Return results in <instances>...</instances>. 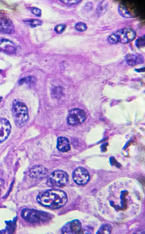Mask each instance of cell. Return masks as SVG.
Wrapping results in <instances>:
<instances>
[{
  "label": "cell",
  "mask_w": 145,
  "mask_h": 234,
  "mask_svg": "<svg viewBox=\"0 0 145 234\" xmlns=\"http://www.w3.org/2000/svg\"><path fill=\"white\" fill-rule=\"evenodd\" d=\"M1 99H2V98H1V97H0V102H1Z\"/></svg>",
  "instance_id": "obj_30"
},
{
  "label": "cell",
  "mask_w": 145,
  "mask_h": 234,
  "mask_svg": "<svg viewBox=\"0 0 145 234\" xmlns=\"http://www.w3.org/2000/svg\"><path fill=\"white\" fill-rule=\"evenodd\" d=\"M30 10L31 13L36 16L40 17L41 14V10L36 7H32L31 8Z\"/></svg>",
  "instance_id": "obj_25"
},
{
  "label": "cell",
  "mask_w": 145,
  "mask_h": 234,
  "mask_svg": "<svg viewBox=\"0 0 145 234\" xmlns=\"http://www.w3.org/2000/svg\"><path fill=\"white\" fill-rule=\"evenodd\" d=\"M76 30L80 32H83L87 29V26L85 23L82 22H79L76 23L75 26Z\"/></svg>",
  "instance_id": "obj_20"
},
{
  "label": "cell",
  "mask_w": 145,
  "mask_h": 234,
  "mask_svg": "<svg viewBox=\"0 0 145 234\" xmlns=\"http://www.w3.org/2000/svg\"><path fill=\"white\" fill-rule=\"evenodd\" d=\"M14 30V26L12 21L7 17L0 19V33L11 34Z\"/></svg>",
  "instance_id": "obj_12"
},
{
  "label": "cell",
  "mask_w": 145,
  "mask_h": 234,
  "mask_svg": "<svg viewBox=\"0 0 145 234\" xmlns=\"http://www.w3.org/2000/svg\"><path fill=\"white\" fill-rule=\"evenodd\" d=\"M136 46L139 49L145 46V35L138 37L135 41Z\"/></svg>",
  "instance_id": "obj_18"
},
{
  "label": "cell",
  "mask_w": 145,
  "mask_h": 234,
  "mask_svg": "<svg viewBox=\"0 0 145 234\" xmlns=\"http://www.w3.org/2000/svg\"><path fill=\"white\" fill-rule=\"evenodd\" d=\"M68 180V176L65 171L60 170L53 172L47 179V184L52 187H61L64 186Z\"/></svg>",
  "instance_id": "obj_4"
},
{
  "label": "cell",
  "mask_w": 145,
  "mask_h": 234,
  "mask_svg": "<svg viewBox=\"0 0 145 234\" xmlns=\"http://www.w3.org/2000/svg\"><path fill=\"white\" fill-rule=\"evenodd\" d=\"M56 147L59 150L62 152L68 151L70 149L68 140L64 137H59L57 139Z\"/></svg>",
  "instance_id": "obj_14"
},
{
  "label": "cell",
  "mask_w": 145,
  "mask_h": 234,
  "mask_svg": "<svg viewBox=\"0 0 145 234\" xmlns=\"http://www.w3.org/2000/svg\"><path fill=\"white\" fill-rule=\"evenodd\" d=\"M11 125L6 119L0 118V143L4 141L10 133Z\"/></svg>",
  "instance_id": "obj_11"
},
{
  "label": "cell",
  "mask_w": 145,
  "mask_h": 234,
  "mask_svg": "<svg viewBox=\"0 0 145 234\" xmlns=\"http://www.w3.org/2000/svg\"><path fill=\"white\" fill-rule=\"evenodd\" d=\"M108 6L107 2L102 0L98 4L96 9V13L98 17L101 16L106 11Z\"/></svg>",
  "instance_id": "obj_16"
},
{
  "label": "cell",
  "mask_w": 145,
  "mask_h": 234,
  "mask_svg": "<svg viewBox=\"0 0 145 234\" xmlns=\"http://www.w3.org/2000/svg\"><path fill=\"white\" fill-rule=\"evenodd\" d=\"M134 70L137 72H144L145 71V67H143L138 69H135Z\"/></svg>",
  "instance_id": "obj_29"
},
{
  "label": "cell",
  "mask_w": 145,
  "mask_h": 234,
  "mask_svg": "<svg viewBox=\"0 0 145 234\" xmlns=\"http://www.w3.org/2000/svg\"><path fill=\"white\" fill-rule=\"evenodd\" d=\"M108 143L106 142L101 145V149L102 151L105 152L106 151V146L108 145Z\"/></svg>",
  "instance_id": "obj_27"
},
{
  "label": "cell",
  "mask_w": 145,
  "mask_h": 234,
  "mask_svg": "<svg viewBox=\"0 0 145 234\" xmlns=\"http://www.w3.org/2000/svg\"><path fill=\"white\" fill-rule=\"evenodd\" d=\"M63 4L67 5H77L81 2V0H59Z\"/></svg>",
  "instance_id": "obj_23"
},
{
  "label": "cell",
  "mask_w": 145,
  "mask_h": 234,
  "mask_svg": "<svg viewBox=\"0 0 145 234\" xmlns=\"http://www.w3.org/2000/svg\"><path fill=\"white\" fill-rule=\"evenodd\" d=\"M36 200L38 203L44 206L56 209L64 206L67 201L68 197L64 191L52 189L38 195Z\"/></svg>",
  "instance_id": "obj_1"
},
{
  "label": "cell",
  "mask_w": 145,
  "mask_h": 234,
  "mask_svg": "<svg viewBox=\"0 0 145 234\" xmlns=\"http://www.w3.org/2000/svg\"><path fill=\"white\" fill-rule=\"evenodd\" d=\"M108 39L111 44H115L118 43L117 38L114 32L109 36Z\"/></svg>",
  "instance_id": "obj_24"
},
{
  "label": "cell",
  "mask_w": 145,
  "mask_h": 234,
  "mask_svg": "<svg viewBox=\"0 0 145 234\" xmlns=\"http://www.w3.org/2000/svg\"><path fill=\"white\" fill-rule=\"evenodd\" d=\"M25 23L29 26L33 28L42 25V21L38 19H31L24 21Z\"/></svg>",
  "instance_id": "obj_17"
},
{
  "label": "cell",
  "mask_w": 145,
  "mask_h": 234,
  "mask_svg": "<svg viewBox=\"0 0 145 234\" xmlns=\"http://www.w3.org/2000/svg\"><path fill=\"white\" fill-rule=\"evenodd\" d=\"M81 224L78 220L75 219L68 222L62 227V233L66 234L79 233L81 230Z\"/></svg>",
  "instance_id": "obj_8"
},
{
  "label": "cell",
  "mask_w": 145,
  "mask_h": 234,
  "mask_svg": "<svg viewBox=\"0 0 145 234\" xmlns=\"http://www.w3.org/2000/svg\"><path fill=\"white\" fill-rule=\"evenodd\" d=\"M62 88L60 87H57L52 90L51 95L55 98H58L62 95Z\"/></svg>",
  "instance_id": "obj_19"
},
{
  "label": "cell",
  "mask_w": 145,
  "mask_h": 234,
  "mask_svg": "<svg viewBox=\"0 0 145 234\" xmlns=\"http://www.w3.org/2000/svg\"><path fill=\"white\" fill-rule=\"evenodd\" d=\"M74 182L77 184L83 185L86 184L89 179V174L85 168L79 167L76 169L72 174Z\"/></svg>",
  "instance_id": "obj_7"
},
{
  "label": "cell",
  "mask_w": 145,
  "mask_h": 234,
  "mask_svg": "<svg viewBox=\"0 0 145 234\" xmlns=\"http://www.w3.org/2000/svg\"><path fill=\"white\" fill-rule=\"evenodd\" d=\"M125 60L128 65L134 66L143 63V56L140 54L129 53L125 56Z\"/></svg>",
  "instance_id": "obj_13"
},
{
  "label": "cell",
  "mask_w": 145,
  "mask_h": 234,
  "mask_svg": "<svg viewBox=\"0 0 145 234\" xmlns=\"http://www.w3.org/2000/svg\"><path fill=\"white\" fill-rule=\"evenodd\" d=\"M66 26L65 25L60 24L56 25L54 29L56 32L58 34H60L62 33L65 30Z\"/></svg>",
  "instance_id": "obj_21"
},
{
  "label": "cell",
  "mask_w": 145,
  "mask_h": 234,
  "mask_svg": "<svg viewBox=\"0 0 145 234\" xmlns=\"http://www.w3.org/2000/svg\"><path fill=\"white\" fill-rule=\"evenodd\" d=\"M85 7L87 9L89 10H91L93 8V4L91 2H87L85 4Z\"/></svg>",
  "instance_id": "obj_26"
},
{
  "label": "cell",
  "mask_w": 145,
  "mask_h": 234,
  "mask_svg": "<svg viewBox=\"0 0 145 234\" xmlns=\"http://www.w3.org/2000/svg\"><path fill=\"white\" fill-rule=\"evenodd\" d=\"M34 81L33 77L31 76H28L21 79L19 80L18 83L19 84H22L23 83H30Z\"/></svg>",
  "instance_id": "obj_22"
},
{
  "label": "cell",
  "mask_w": 145,
  "mask_h": 234,
  "mask_svg": "<svg viewBox=\"0 0 145 234\" xmlns=\"http://www.w3.org/2000/svg\"><path fill=\"white\" fill-rule=\"evenodd\" d=\"M47 170L45 167L37 165L33 166L30 169L29 176L33 179H42L47 176Z\"/></svg>",
  "instance_id": "obj_10"
},
{
  "label": "cell",
  "mask_w": 145,
  "mask_h": 234,
  "mask_svg": "<svg viewBox=\"0 0 145 234\" xmlns=\"http://www.w3.org/2000/svg\"><path fill=\"white\" fill-rule=\"evenodd\" d=\"M22 217L26 220L32 223L41 224L50 221L52 215L43 211L33 208H25L21 212Z\"/></svg>",
  "instance_id": "obj_2"
},
{
  "label": "cell",
  "mask_w": 145,
  "mask_h": 234,
  "mask_svg": "<svg viewBox=\"0 0 145 234\" xmlns=\"http://www.w3.org/2000/svg\"><path fill=\"white\" fill-rule=\"evenodd\" d=\"M5 183V182L3 179L0 178V194L1 192L2 189Z\"/></svg>",
  "instance_id": "obj_28"
},
{
  "label": "cell",
  "mask_w": 145,
  "mask_h": 234,
  "mask_svg": "<svg viewBox=\"0 0 145 234\" xmlns=\"http://www.w3.org/2000/svg\"><path fill=\"white\" fill-rule=\"evenodd\" d=\"M86 115L82 110L74 108L69 112L67 118L68 123L71 125H76L83 122L86 119Z\"/></svg>",
  "instance_id": "obj_5"
},
{
  "label": "cell",
  "mask_w": 145,
  "mask_h": 234,
  "mask_svg": "<svg viewBox=\"0 0 145 234\" xmlns=\"http://www.w3.org/2000/svg\"><path fill=\"white\" fill-rule=\"evenodd\" d=\"M17 50L16 44L8 39H0V52L8 55L14 54Z\"/></svg>",
  "instance_id": "obj_9"
},
{
  "label": "cell",
  "mask_w": 145,
  "mask_h": 234,
  "mask_svg": "<svg viewBox=\"0 0 145 234\" xmlns=\"http://www.w3.org/2000/svg\"><path fill=\"white\" fill-rule=\"evenodd\" d=\"M12 116L16 125L21 127L25 124L29 119L28 108L23 103L17 100L13 102Z\"/></svg>",
  "instance_id": "obj_3"
},
{
  "label": "cell",
  "mask_w": 145,
  "mask_h": 234,
  "mask_svg": "<svg viewBox=\"0 0 145 234\" xmlns=\"http://www.w3.org/2000/svg\"><path fill=\"white\" fill-rule=\"evenodd\" d=\"M114 33L117 38L118 42L121 44L131 41L136 36V33L134 31L125 28L118 30Z\"/></svg>",
  "instance_id": "obj_6"
},
{
  "label": "cell",
  "mask_w": 145,
  "mask_h": 234,
  "mask_svg": "<svg viewBox=\"0 0 145 234\" xmlns=\"http://www.w3.org/2000/svg\"><path fill=\"white\" fill-rule=\"evenodd\" d=\"M118 10L119 15L125 18H132L134 17L132 14L124 5L119 4L118 7Z\"/></svg>",
  "instance_id": "obj_15"
}]
</instances>
